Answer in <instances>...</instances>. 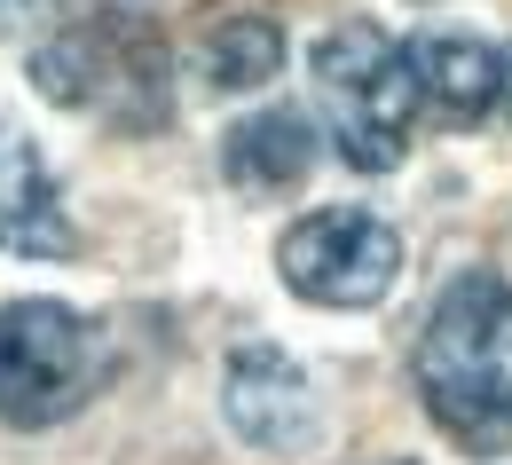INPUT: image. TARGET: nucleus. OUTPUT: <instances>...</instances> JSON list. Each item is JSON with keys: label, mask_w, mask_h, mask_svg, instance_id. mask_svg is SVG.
Segmentation results:
<instances>
[{"label": "nucleus", "mask_w": 512, "mask_h": 465, "mask_svg": "<svg viewBox=\"0 0 512 465\" xmlns=\"http://www.w3.org/2000/svg\"><path fill=\"white\" fill-rule=\"evenodd\" d=\"M284 71V32L268 16H229L197 40V79L213 95H245V87H268Z\"/></svg>", "instance_id": "obj_10"}, {"label": "nucleus", "mask_w": 512, "mask_h": 465, "mask_svg": "<svg viewBox=\"0 0 512 465\" xmlns=\"http://www.w3.org/2000/svg\"><path fill=\"white\" fill-rule=\"evenodd\" d=\"M505 119H512V71H505Z\"/></svg>", "instance_id": "obj_11"}, {"label": "nucleus", "mask_w": 512, "mask_h": 465, "mask_svg": "<svg viewBox=\"0 0 512 465\" xmlns=\"http://www.w3.org/2000/svg\"><path fill=\"white\" fill-rule=\"evenodd\" d=\"M0 8H8V0H0Z\"/></svg>", "instance_id": "obj_12"}, {"label": "nucleus", "mask_w": 512, "mask_h": 465, "mask_svg": "<svg viewBox=\"0 0 512 465\" xmlns=\"http://www.w3.org/2000/svg\"><path fill=\"white\" fill-rule=\"evenodd\" d=\"M308 71H316V103L331 119V150L355 174H394L410 150V111H418L410 56L379 24H331L308 48Z\"/></svg>", "instance_id": "obj_3"}, {"label": "nucleus", "mask_w": 512, "mask_h": 465, "mask_svg": "<svg viewBox=\"0 0 512 465\" xmlns=\"http://www.w3.org/2000/svg\"><path fill=\"white\" fill-rule=\"evenodd\" d=\"M323 134L308 111H292V103H268L253 119H237L229 142H221V174L237 182V190H284V182H300L308 166H316Z\"/></svg>", "instance_id": "obj_9"}, {"label": "nucleus", "mask_w": 512, "mask_h": 465, "mask_svg": "<svg viewBox=\"0 0 512 465\" xmlns=\"http://www.w3.org/2000/svg\"><path fill=\"white\" fill-rule=\"evenodd\" d=\"M221 410H229V426H237L253 450H300V442L316 434V387H308V371H300L284 347H268V339L229 347Z\"/></svg>", "instance_id": "obj_6"}, {"label": "nucleus", "mask_w": 512, "mask_h": 465, "mask_svg": "<svg viewBox=\"0 0 512 465\" xmlns=\"http://www.w3.org/2000/svg\"><path fill=\"white\" fill-rule=\"evenodd\" d=\"M410 379L465 458H512V284L497 268H457L434 292Z\"/></svg>", "instance_id": "obj_1"}, {"label": "nucleus", "mask_w": 512, "mask_h": 465, "mask_svg": "<svg viewBox=\"0 0 512 465\" xmlns=\"http://www.w3.org/2000/svg\"><path fill=\"white\" fill-rule=\"evenodd\" d=\"M103 324L64 300H8L0 308V418L56 426L103 387Z\"/></svg>", "instance_id": "obj_4"}, {"label": "nucleus", "mask_w": 512, "mask_h": 465, "mask_svg": "<svg viewBox=\"0 0 512 465\" xmlns=\"http://www.w3.org/2000/svg\"><path fill=\"white\" fill-rule=\"evenodd\" d=\"M394 465H402V458H394Z\"/></svg>", "instance_id": "obj_13"}, {"label": "nucleus", "mask_w": 512, "mask_h": 465, "mask_svg": "<svg viewBox=\"0 0 512 465\" xmlns=\"http://www.w3.org/2000/svg\"><path fill=\"white\" fill-rule=\"evenodd\" d=\"M0 253H24V261H64L71 253L56 174L32 150V134H16V127H0Z\"/></svg>", "instance_id": "obj_8"}, {"label": "nucleus", "mask_w": 512, "mask_h": 465, "mask_svg": "<svg viewBox=\"0 0 512 465\" xmlns=\"http://www.w3.org/2000/svg\"><path fill=\"white\" fill-rule=\"evenodd\" d=\"M402 56H410V79H418V103L442 111L449 127H473V119H489V111L505 103L512 56H497L481 32H449V24H434V32H410Z\"/></svg>", "instance_id": "obj_7"}, {"label": "nucleus", "mask_w": 512, "mask_h": 465, "mask_svg": "<svg viewBox=\"0 0 512 465\" xmlns=\"http://www.w3.org/2000/svg\"><path fill=\"white\" fill-rule=\"evenodd\" d=\"M276 276L316 308H379L402 284V237L371 205H316L276 237Z\"/></svg>", "instance_id": "obj_5"}, {"label": "nucleus", "mask_w": 512, "mask_h": 465, "mask_svg": "<svg viewBox=\"0 0 512 465\" xmlns=\"http://www.w3.org/2000/svg\"><path fill=\"white\" fill-rule=\"evenodd\" d=\"M32 87L48 103H64V111H87V119L127 127V134L166 127V111H174L166 40L127 8H87L64 32H48L32 48Z\"/></svg>", "instance_id": "obj_2"}]
</instances>
